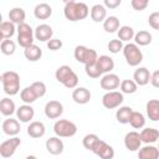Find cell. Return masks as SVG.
Instances as JSON below:
<instances>
[{"mask_svg":"<svg viewBox=\"0 0 159 159\" xmlns=\"http://www.w3.org/2000/svg\"><path fill=\"white\" fill-rule=\"evenodd\" d=\"M0 112L5 117H11L14 113H16V107L12 99L5 97L0 101Z\"/></svg>","mask_w":159,"mask_h":159,"instance_id":"f1b7e54d","label":"cell"},{"mask_svg":"<svg viewBox=\"0 0 159 159\" xmlns=\"http://www.w3.org/2000/svg\"><path fill=\"white\" fill-rule=\"evenodd\" d=\"M84 71H86V75L91 78H99L103 73L102 71L98 68L97 63L93 62V63H88V65H84Z\"/></svg>","mask_w":159,"mask_h":159,"instance_id":"f35d334b","label":"cell"},{"mask_svg":"<svg viewBox=\"0 0 159 159\" xmlns=\"http://www.w3.org/2000/svg\"><path fill=\"white\" fill-rule=\"evenodd\" d=\"M145 111L150 120H159V99H149L145 104Z\"/></svg>","mask_w":159,"mask_h":159,"instance_id":"603a6c76","label":"cell"},{"mask_svg":"<svg viewBox=\"0 0 159 159\" xmlns=\"http://www.w3.org/2000/svg\"><path fill=\"white\" fill-rule=\"evenodd\" d=\"M1 129L2 132L6 134V135H10V137H14V135H17L20 133V123L17 119H14V118H7L2 122V125H1Z\"/></svg>","mask_w":159,"mask_h":159,"instance_id":"2e32d148","label":"cell"},{"mask_svg":"<svg viewBox=\"0 0 159 159\" xmlns=\"http://www.w3.org/2000/svg\"><path fill=\"white\" fill-rule=\"evenodd\" d=\"M98 68L102 71V73H109L113 68H114V61L112 57L107 56V55H102L97 58L96 61Z\"/></svg>","mask_w":159,"mask_h":159,"instance_id":"83f0119b","label":"cell"},{"mask_svg":"<svg viewBox=\"0 0 159 159\" xmlns=\"http://www.w3.org/2000/svg\"><path fill=\"white\" fill-rule=\"evenodd\" d=\"M119 87H120V92L122 93L132 94V93L137 92L138 84L135 83L134 80H123V81H120V86Z\"/></svg>","mask_w":159,"mask_h":159,"instance_id":"8d00e7d4","label":"cell"},{"mask_svg":"<svg viewBox=\"0 0 159 159\" xmlns=\"http://www.w3.org/2000/svg\"><path fill=\"white\" fill-rule=\"evenodd\" d=\"M158 149H159V145H158Z\"/></svg>","mask_w":159,"mask_h":159,"instance_id":"681fc988","label":"cell"},{"mask_svg":"<svg viewBox=\"0 0 159 159\" xmlns=\"http://www.w3.org/2000/svg\"><path fill=\"white\" fill-rule=\"evenodd\" d=\"M123 55H124V58L127 61V63L132 67H135L138 66L142 61H143V52L140 51L139 46L134 42H128L127 45H124L123 47Z\"/></svg>","mask_w":159,"mask_h":159,"instance_id":"277c9868","label":"cell"},{"mask_svg":"<svg viewBox=\"0 0 159 159\" xmlns=\"http://www.w3.org/2000/svg\"><path fill=\"white\" fill-rule=\"evenodd\" d=\"M47 48L48 50H51V51H57V50H60L61 47H62V41L60 40V39H51V40H48L47 41Z\"/></svg>","mask_w":159,"mask_h":159,"instance_id":"f6af8a7d","label":"cell"},{"mask_svg":"<svg viewBox=\"0 0 159 159\" xmlns=\"http://www.w3.org/2000/svg\"><path fill=\"white\" fill-rule=\"evenodd\" d=\"M0 50L1 52L5 55V56H11L15 53V50H16V43L10 40V39H5L1 41V45H0Z\"/></svg>","mask_w":159,"mask_h":159,"instance_id":"74e56055","label":"cell"},{"mask_svg":"<svg viewBox=\"0 0 159 159\" xmlns=\"http://www.w3.org/2000/svg\"><path fill=\"white\" fill-rule=\"evenodd\" d=\"M16 24H14L12 21H2L0 25V37L1 40L5 39H11L15 32L17 31V27L15 26Z\"/></svg>","mask_w":159,"mask_h":159,"instance_id":"4316f807","label":"cell"},{"mask_svg":"<svg viewBox=\"0 0 159 159\" xmlns=\"http://www.w3.org/2000/svg\"><path fill=\"white\" fill-rule=\"evenodd\" d=\"M46 149H47V152L50 153V154H52V155H58V154H61L62 152H63V149H65V144H63V142H62V139H60V137H51V138H48L47 140H46Z\"/></svg>","mask_w":159,"mask_h":159,"instance_id":"5bb4252c","label":"cell"},{"mask_svg":"<svg viewBox=\"0 0 159 159\" xmlns=\"http://www.w3.org/2000/svg\"><path fill=\"white\" fill-rule=\"evenodd\" d=\"M103 2H104V6L107 7V9H117L120 4H122V0H103Z\"/></svg>","mask_w":159,"mask_h":159,"instance_id":"bcb514c9","label":"cell"},{"mask_svg":"<svg viewBox=\"0 0 159 159\" xmlns=\"http://www.w3.org/2000/svg\"><path fill=\"white\" fill-rule=\"evenodd\" d=\"M142 139H140V133L132 130L128 132L124 137V145L129 152H137L142 147Z\"/></svg>","mask_w":159,"mask_h":159,"instance_id":"8fae6325","label":"cell"},{"mask_svg":"<svg viewBox=\"0 0 159 159\" xmlns=\"http://www.w3.org/2000/svg\"><path fill=\"white\" fill-rule=\"evenodd\" d=\"M2 89L9 96H15L20 91V76L15 71H6L0 77Z\"/></svg>","mask_w":159,"mask_h":159,"instance_id":"3957f363","label":"cell"},{"mask_svg":"<svg viewBox=\"0 0 159 159\" xmlns=\"http://www.w3.org/2000/svg\"><path fill=\"white\" fill-rule=\"evenodd\" d=\"M24 56L26 57L27 61H30V62H36V61H39V60L42 57V50H41L37 45L32 43V45L25 47V50H24Z\"/></svg>","mask_w":159,"mask_h":159,"instance_id":"7402d4cb","label":"cell"},{"mask_svg":"<svg viewBox=\"0 0 159 159\" xmlns=\"http://www.w3.org/2000/svg\"><path fill=\"white\" fill-rule=\"evenodd\" d=\"M72 99L77 104H86L91 99V92L86 87H76L72 92Z\"/></svg>","mask_w":159,"mask_h":159,"instance_id":"e0dca14e","label":"cell"},{"mask_svg":"<svg viewBox=\"0 0 159 159\" xmlns=\"http://www.w3.org/2000/svg\"><path fill=\"white\" fill-rule=\"evenodd\" d=\"M20 144H21V140L16 135H14L10 139L2 142L0 144V155H1V158H4V159L11 158L15 154V152H16V149Z\"/></svg>","mask_w":159,"mask_h":159,"instance_id":"9c48e42d","label":"cell"},{"mask_svg":"<svg viewBox=\"0 0 159 159\" xmlns=\"http://www.w3.org/2000/svg\"><path fill=\"white\" fill-rule=\"evenodd\" d=\"M150 76H152V73L149 72V70L147 67H139L134 71L133 80L135 81V83L138 86H145L150 82Z\"/></svg>","mask_w":159,"mask_h":159,"instance_id":"d6986e66","label":"cell"},{"mask_svg":"<svg viewBox=\"0 0 159 159\" xmlns=\"http://www.w3.org/2000/svg\"><path fill=\"white\" fill-rule=\"evenodd\" d=\"M117 35H118V39H119L120 41H123V42H129L130 40L134 39L135 32H134L133 27H130V26H128V25H123V26H120V27L118 29Z\"/></svg>","mask_w":159,"mask_h":159,"instance_id":"d6a6232c","label":"cell"},{"mask_svg":"<svg viewBox=\"0 0 159 159\" xmlns=\"http://www.w3.org/2000/svg\"><path fill=\"white\" fill-rule=\"evenodd\" d=\"M65 4H68V2H73V1H76V0H62Z\"/></svg>","mask_w":159,"mask_h":159,"instance_id":"c3c4849f","label":"cell"},{"mask_svg":"<svg viewBox=\"0 0 159 159\" xmlns=\"http://www.w3.org/2000/svg\"><path fill=\"white\" fill-rule=\"evenodd\" d=\"M25 19H26V12L22 7H12L9 11V20L16 25L25 22Z\"/></svg>","mask_w":159,"mask_h":159,"instance_id":"f546056e","label":"cell"},{"mask_svg":"<svg viewBox=\"0 0 159 159\" xmlns=\"http://www.w3.org/2000/svg\"><path fill=\"white\" fill-rule=\"evenodd\" d=\"M99 84L102 87V89L106 91H113L117 89L120 86V80L116 73H104L99 81Z\"/></svg>","mask_w":159,"mask_h":159,"instance_id":"7c38bea8","label":"cell"},{"mask_svg":"<svg viewBox=\"0 0 159 159\" xmlns=\"http://www.w3.org/2000/svg\"><path fill=\"white\" fill-rule=\"evenodd\" d=\"M138 158L139 159H158L159 158V149L154 145H144L140 147L138 150Z\"/></svg>","mask_w":159,"mask_h":159,"instance_id":"ffe728a7","label":"cell"},{"mask_svg":"<svg viewBox=\"0 0 159 159\" xmlns=\"http://www.w3.org/2000/svg\"><path fill=\"white\" fill-rule=\"evenodd\" d=\"M34 116H35V111H34V108H32L30 104H27V103L20 106V107L16 109V117H17V119H19L20 122H22V123L30 122V120L34 118Z\"/></svg>","mask_w":159,"mask_h":159,"instance_id":"ac0fdd59","label":"cell"},{"mask_svg":"<svg viewBox=\"0 0 159 159\" xmlns=\"http://www.w3.org/2000/svg\"><path fill=\"white\" fill-rule=\"evenodd\" d=\"M73 56L76 58V61H78L80 63H83V65H88V63H93L97 61L98 58V55L96 52V50L93 48H88L86 46H76L75 48V52H73Z\"/></svg>","mask_w":159,"mask_h":159,"instance_id":"52a82bcc","label":"cell"},{"mask_svg":"<svg viewBox=\"0 0 159 159\" xmlns=\"http://www.w3.org/2000/svg\"><path fill=\"white\" fill-rule=\"evenodd\" d=\"M158 31H159V30H158Z\"/></svg>","mask_w":159,"mask_h":159,"instance_id":"f907efd6","label":"cell"},{"mask_svg":"<svg viewBox=\"0 0 159 159\" xmlns=\"http://www.w3.org/2000/svg\"><path fill=\"white\" fill-rule=\"evenodd\" d=\"M20 98H21V101H22L24 103L31 104V103H34L39 97L36 96V93H35V91L32 89V87H31V86H27V87H25L24 89H21V92H20Z\"/></svg>","mask_w":159,"mask_h":159,"instance_id":"e575fe53","label":"cell"},{"mask_svg":"<svg viewBox=\"0 0 159 159\" xmlns=\"http://www.w3.org/2000/svg\"><path fill=\"white\" fill-rule=\"evenodd\" d=\"M140 139L145 144H153L159 140V130L155 128H144L140 132Z\"/></svg>","mask_w":159,"mask_h":159,"instance_id":"484cf974","label":"cell"},{"mask_svg":"<svg viewBox=\"0 0 159 159\" xmlns=\"http://www.w3.org/2000/svg\"><path fill=\"white\" fill-rule=\"evenodd\" d=\"M34 15L39 20H46L52 15V7L46 2L37 4L34 9Z\"/></svg>","mask_w":159,"mask_h":159,"instance_id":"cb8c5ba5","label":"cell"},{"mask_svg":"<svg viewBox=\"0 0 159 159\" xmlns=\"http://www.w3.org/2000/svg\"><path fill=\"white\" fill-rule=\"evenodd\" d=\"M89 14V9L84 2H68L65 4V9H63V15L67 20L70 21H80L83 20L88 16Z\"/></svg>","mask_w":159,"mask_h":159,"instance_id":"6da1fadb","label":"cell"},{"mask_svg":"<svg viewBox=\"0 0 159 159\" xmlns=\"http://www.w3.org/2000/svg\"><path fill=\"white\" fill-rule=\"evenodd\" d=\"M53 132L60 138H70L77 133V125L68 119H58L53 124Z\"/></svg>","mask_w":159,"mask_h":159,"instance_id":"5b68a950","label":"cell"},{"mask_svg":"<svg viewBox=\"0 0 159 159\" xmlns=\"http://www.w3.org/2000/svg\"><path fill=\"white\" fill-rule=\"evenodd\" d=\"M45 133H46V127L42 122L35 120V122H31L27 127V134L31 138H41L45 135Z\"/></svg>","mask_w":159,"mask_h":159,"instance_id":"44dd1931","label":"cell"},{"mask_svg":"<svg viewBox=\"0 0 159 159\" xmlns=\"http://www.w3.org/2000/svg\"><path fill=\"white\" fill-rule=\"evenodd\" d=\"M35 40V30L31 29V26L26 22H22L17 25V43L21 47H27L34 43Z\"/></svg>","mask_w":159,"mask_h":159,"instance_id":"8992f818","label":"cell"},{"mask_svg":"<svg viewBox=\"0 0 159 159\" xmlns=\"http://www.w3.org/2000/svg\"><path fill=\"white\" fill-rule=\"evenodd\" d=\"M107 17V7L101 4H96L91 7V19L94 22H103Z\"/></svg>","mask_w":159,"mask_h":159,"instance_id":"d4e9b609","label":"cell"},{"mask_svg":"<svg viewBox=\"0 0 159 159\" xmlns=\"http://www.w3.org/2000/svg\"><path fill=\"white\" fill-rule=\"evenodd\" d=\"M148 24L152 29L154 30H159V12L155 11V12H152L148 17Z\"/></svg>","mask_w":159,"mask_h":159,"instance_id":"ee69618b","label":"cell"},{"mask_svg":"<svg viewBox=\"0 0 159 159\" xmlns=\"http://www.w3.org/2000/svg\"><path fill=\"white\" fill-rule=\"evenodd\" d=\"M119 27H120V24H119V19L117 16H108L103 21V29L108 34L117 32Z\"/></svg>","mask_w":159,"mask_h":159,"instance_id":"1f68e13d","label":"cell"},{"mask_svg":"<svg viewBox=\"0 0 159 159\" xmlns=\"http://www.w3.org/2000/svg\"><path fill=\"white\" fill-rule=\"evenodd\" d=\"M52 35H53V30L47 24H41L35 29V39L41 42H47L48 40L52 39Z\"/></svg>","mask_w":159,"mask_h":159,"instance_id":"9a60e30c","label":"cell"},{"mask_svg":"<svg viewBox=\"0 0 159 159\" xmlns=\"http://www.w3.org/2000/svg\"><path fill=\"white\" fill-rule=\"evenodd\" d=\"M45 116L50 119H57L63 113V106L58 101H50L45 106Z\"/></svg>","mask_w":159,"mask_h":159,"instance_id":"4fadbf2b","label":"cell"},{"mask_svg":"<svg viewBox=\"0 0 159 159\" xmlns=\"http://www.w3.org/2000/svg\"><path fill=\"white\" fill-rule=\"evenodd\" d=\"M150 0H130V5L135 11H143L149 5Z\"/></svg>","mask_w":159,"mask_h":159,"instance_id":"7bdbcfd3","label":"cell"},{"mask_svg":"<svg viewBox=\"0 0 159 159\" xmlns=\"http://www.w3.org/2000/svg\"><path fill=\"white\" fill-rule=\"evenodd\" d=\"M124 101L123 93L118 91H108L102 97V104L107 109H114L118 108Z\"/></svg>","mask_w":159,"mask_h":159,"instance_id":"ba28073f","label":"cell"},{"mask_svg":"<svg viewBox=\"0 0 159 159\" xmlns=\"http://www.w3.org/2000/svg\"><path fill=\"white\" fill-rule=\"evenodd\" d=\"M132 113H133V109L128 106H123V107H119V109H117L116 112V118L119 123L122 124H127L129 123L130 120V117H132Z\"/></svg>","mask_w":159,"mask_h":159,"instance_id":"4dcf8cb0","label":"cell"},{"mask_svg":"<svg viewBox=\"0 0 159 159\" xmlns=\"http://www.w3.org/2000/svg\"><path fill=\"white\" fill-rule=\"evenodd\" d=\"M123 47H124L123 41H120L119 39H113V40H111V41L108 42V45H107V48L109 50L111 53H118L119 51L123 50Z\"/></svg>","mask_w":159,"mask_h":159,"instance_id":"60d3db41","label":"cell"},{"mask_svg":"<svg viewBox=\"0 0 159 159\" xmlns=\"http://www.w3.org/2000/svg\"><path fill=\"white\" fill-rule=\"evenodd\" d=\"M31 87H32V89L35 91V93H36V96L39 98H41V97H43L46 94V84L43 82L36 81V82H34L31 84Z\"/></svg>","mask_w":159,"mask_h":159,"instance_id":"b9f144b4","label":"cell"},{"mask_svg":"<svg viewBox=\"0 0 159 159\" xmlns=\"http://www.w3.org/2000/svg\"><path fill=\"white\" fill-rule=\"evenodd\" d=\"M92 152L97 157H99L102 159H112L114 157V149H113V147L109 145L108 143H106L102 139H98V142L96 143V145L92 149Z\"/></svg>","mask_w":159,"mask_h":159,"instance_id":"30bf717a","label":"cell"},{"mask_svg":"<svg viewBox=\"0 0 159 159\" xmlns=\"http://www.w3.org/2000/svg\"><path fill=\"white\" fill-rule=\"evenodd\" d=\"M98 139H99V137H98L97 134L89 133V134H87V135L83 137L82 144H83V147H84L87 150H91V152H92V149L94 148V145H96V143L98 142Z\"/></svg>","mask_w":159,"mask_h":159,"instance_id":"ab89813d","label":"cell"},{"mask_svg":"<svg viewBox=\"0 0 159 159\" xmlns=\"http://www.w3.org/2000/svg\"><path fill=\"white\" fill-rule=\"evenodd\" d=\"M152 34L149 31H145V30H140L138 32H135L134 35V42L138 45V46H147L152 42Z\"/></svg>","mask_w":159,"mask_h":159,"instance_id":"836d02e7","label":"cell"},{"mask_svg":"<svg viewBox=\"0 0 159 159\" xmlns=\"http://www.w3.org/2000/svg\"><path fill=\"white\" fill-rule=\"evenodd\" d=\"M129 124L134 129H142L145 125V117L143 116V113L133 111L132 117H130V120H129Z\"/></svg>","mask_w":159,"mask_h":159,"instance_id":"d590c367","label":"cell"},{"mask_svg":"<svg viewBox=\"0 0 159 159\" xmlns=\"http://www.w3.org/2000/svg\"><path fill=\"white\" fill-rule=\"evenodd\" d=\"M55 77H56V80H57L60 83H62L65 87H67V88H70V89L76 88L77 84H78V76H77V75L73 72V70H72L70 66H67V65L60 66V67L56 70V72H55Z\"/></svg>","mask_w":159,"mask_h":159,"instance_id":"7a4b0ae2","label":"cell"},{"mask_svg":"<svg viewBox=\"0 0 159 159\" xmlns=\"http://www.w3.org/2000/svg\"><path fill=\"white\" fill-rule=\"evenodd\" d=\"M150 83H152L153 87L159 88V70H157V71H154L152 73V76H150Z\"/></svg>","mask_w":159,"mask_h":159,"instance_id":"7dc6e473","label":"cell"}]
</instances>
